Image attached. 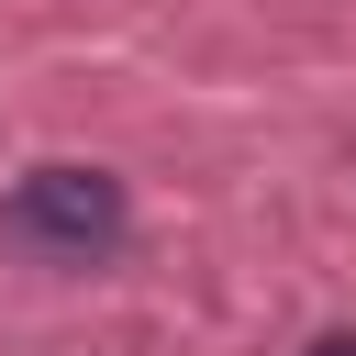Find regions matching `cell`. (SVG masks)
<instances>
[{
    "label": "cell",
    "instance_id": "cell-1",
    "mask_svg": "<svg viewBox=\"0 0 356 356\" xmlns=\"http://www.w3.org/2000/svg\"><path fill=\"white\" fill-rule=\"evenodd\" d=\"M122 178L111 167H33L11 200H0V234L11 245H33V256H56V267H100V256H122Z\"/></svg>",
    "mask_w": 356,
    "mask_h": 356
},
{
    "label": "cell",
    "instance_id": "cell-2",
    "mask_svg": "<svg viewBox=\"0 0 356 356\" xmlns=\"http://www.w3.org/2000/svg\"><path fill=\"white\" fill-rule=\"evenodd\" d=\"M300 356H356V323H334V334H312Z\"/></svg>",
    "mask_w": 356,
    "mask_h": 356
}]
</instances>
